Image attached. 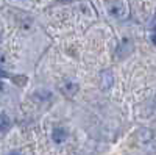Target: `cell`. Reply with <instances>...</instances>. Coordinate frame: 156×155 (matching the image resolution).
Instances as JSON below:
<instances>
[{
	"instance_id": "obj_1",
	"label": "cell",
	"mask_w": 156,
	"mask_h": 155,
	"mask_svg": "<svg viewBox=\"0 0 156 155\" xmlns=\"http://www.w3.org/2000/svg\"><path fill=\"white\" fill-rule=\"evenodd\" d=\"M100 79H101L100 86H101L103 91H106V89H109V88L112 86V83H114V77H112V72H111V71H103Z\"/></svg>"
},
{
	"instance_id": "obj_2",
	"label": "cell",
	"mask_w": 156,
	"mask_h": 155,
	"mask_svg": "<svg viewBox=\"0 0 156 155\" xmlns=\"http://www.w3.org/2000/svg\"><path fill=\"white\" fill-rule=\"evenodd\" d=\"M108 11H109V14L114 16V17H122V16L125 14V8H123V5H122L120 2H112V3H109Z\"/></svg>"
},
{
	"instance_id": "obj_3",
	"label": "cell",
	"mask_w": 156,
	"mask_h": 155,
	"mask_svg": "<svg viewBox=\"0 0 156 155\" xmlns=\"http://www.w3.org/2000/svg\"><path fill=\"white\" fill-rule=\"evenodd\" d=\"M51 138H53L55 143H62L64 139L67 138V130L64 127H55L53 128V132H51Z\"/></svg>"
},
{
	"instance_id": "obj_4",
	"label": "cell",
	"mask_w": 156,
	"mask_h": 155,
	"mask_svg": "<svg viewBox=\"0 0 156 155\" xmlns=\"http://www.w3.org/2000/svg\"><path fill=\"white\" fill-rule=\"evenodd\" d=\"M129 50H131V42H129L128 39H125L122 42V47H119V57H123V55L129 54Z\"/></svg>"
},
{
	"instance_id": "obj_5",
	"label": "cell",
	"mask_w": 156,
	"mask_h": 155,
	"mask_svg": "<svg viewBox=\"0 0 156 155\" xmlns=\"http://www.w3.org/2000/svg\"><path fill=\"white\" fill-rule=\"evenodd\" d=\"M76 89H78V86H76L73 82H67L66 85H64V93H66L67 96L75 94V93H76Z\"/></svg>"
},
{
	"instance_id": "obj_6",
	"label": "cell",
	"mask_w": 156,
	"mask_h": 155,
	"mask_svg": "<svg viewBox=\"0 0 156 155\" xmlns=\"http://www.w3.org/2000/svg\"><path fill=\"white\" fill-rule=\"evenodd\" d=\"M8 127H9V119H8V116H6L5 113H0V132L6 130Z\"/></svg>"
},
{
	"instance_id": "obj_7",
	"label": "cell",
	"mask_w": 156,
	"mask_h": 155,
	"mask_svg": "<svg viewBox=\"0 0 156 155\" xmlns=\"http://www.w3.org/2000/svg\"><path fill=\"white\" fill-rule=\"evenodd\" d=\"M5 63H6V55L3 54V52H0V68L5 66Z\"/></svg>"
},
{
	"instance_id": "obj_8",
	"label": "cell",
	"mask_w": 156,
	"mask_h": 155,
	"mask_svg": "<svg viewBox=\"0 0 156 155\" xmlns=\"http://www.w3.org/2000/svg\"><path fill=\"white\" fill-rule=\"evenodd\" d=\"M6 75H8V74H6L5 71H2V69H0V77H6Z\"/></svg>"
},
{
	"instance_id": "obj_9",
	"label": "cell",
	"mask_w": 156,
	"mask_h": 155,
	"mask_svg": "<svg viewBox=\"0 0 156 155\" xmlns=\"http://www.w3.org/2000/svg\"><path fill=\"white\" fill-rule=\"evenodd\" d=\"M3 88H5V86H3V83L0 82V91H3Z\"/></svg>"
},
{
	"instance_id": "obj_10",
	"label": "cell",
	"mask_w": 156,
	"mask_h": 155,
	"mask_svg": "<svg viewBox=\"0 0 156 155\" xmlns=\"http://www.w3.org/2000/svg\"><path fill=\"white\" fill-rule=\"evenodd\" d=\"M9 155H20V152H11Z\"/></svg>"
}]
</instances>
